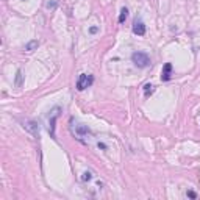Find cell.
<instances>
[{
    "instance_id": "6da1fadb",
    "label": "cell",
    "mask_w": 200,
    "mask_h": 200,
    "mask_svg": "<svg viewBox=\"0 0 200 200\" xmlns=\"http://www.w3.org/2000/svg\"><path fill=\"white\" fill-rule=\"evenodd\" d=\"M131 61L138 66V67H149L150 66V58L147 53L144 52H135L131 55Z\"/></svg>"
},
{
    "instance_id": "7a4b0ae2",
    "label": "cell",
    "mask_w": 200,
    "mask_h": 200,
    "mask_svg": "<svg viewBox=\"0 0 200 200\" xmlns=\"http://www.w3.org/2000/svg\"><path fill=\"white\" fill-rule=\"evenodd\" d=\"M60 111H61V108L55 107L50 111V116H49V133H50V136L53 139H55V124H56V119L60 117Z\"/></svg>"
},
{
    "instance_id": "3957f363",
    "label": "cell",
    "mask_w": 200,
    "mask_h": 200,
    "mask_svg": "<svg viewBox=\"0 0 200 200\" xmlns=\"http://www.w3.org/2000/svg\"><path fill=\"white\" fill-rule=\"evenodd\" d=\"M94 83V77L92 75H88V74H81L77 80V89L78 91H84L86 88H89L91 84Z\"/></svg>"
},
{
    "instance_id": "277c9868",
    "label": "cell",
    "mask_w": 200,
    "mask_h": 200,
    "mask_svg": "<svg viewBox=\"0 0 200 200\" xmlns=\"http://www.w3.org/2000/svg\"><path fill=\"white\" fill-rule=\"evenodd\" d=\"M24 128L27 131H30L35 138H39V125L35 122V121H25L24 122Z\"/></svg>"
},
{
    "instance_id": "5b68a950",
    "label": "cell",
    "mask_w": 200,
    "mask_h": 200,
    "mask_svg": "<svg viewBox=\"0 0 200 200\" xmlns=\"http://www.w3.org/2000/svg\"><path fill=\"white\" fill-rule=\"evenodd\" d=\"M133 33L136 36H144L145 35V25H144V22L135 21V24H133Z\"/></svg>"
},
{
    "instance_id": "8992f818",
    "label": "cell",
    "mask_w": 200,
    "mask_h": 200,
    "mask_svg": "<svg viewBox=\"0 0 200 200\" xmlns=\"http://www.w3.org/2000/svg\"><path fill=\"white\" fill-rule=\"evenodd\" d=\"M89 133H91V130H89L86 125H81V124L75 125V135H77V138H78V139L84 138V136H86V135H89Z\"/></svg>"
},
{
    "instance_id": "52a82bcc",
    "label": "cell",
    "mask_w": 200,
    "mask_h": 200,
    "mask_svg": "<svg viewBox=\"0 0 200 200\" xmlns=\"http://www.w3.org/2000/svg\"><path fill=\"white\" fill-rule=\"evenodd\" d=\"M170 74H172V64L166 63L164 67H163V72H161V80L163 81H169L170 80Z\"/></svg>"
},
{
    "instance_id": "ba28073f",
    "label": "cell",
    "mask_w": 200,
    "mask_h": 200,
    "mask_svg": "<svg viewBox=\"0 0 200 200\" xmlns=\"http://www.w3.org/2000/svg\"><path fill=\"white\" fill-rule=\"evenodd\" d=\"M38 47H39V41L35 39V41H30V42L25 45V50H27V52H35Z\"/></svg>"
},
{
    "instance_id": "9c48e42d",
    "label": "cell",
    "mask_w": 200,
    "mask_h": 200,
    "mask_svg": "<svg viewBox=\"0 0 200 200\" xmlns=\"http://www.w3.org/2000/svg\"><path fill=\"white\" fill-rule=\"evenodd\" d=\"M22 80H24V74H22V70L19 69L17 72H16V88H21L22 86Z\"/></svg>"
},
{
    "instance_id": "30bf717a",
    "label": "cell",
    "mask_w": 200,
    "mask_h": 200,
    "mask_svg": "<svg viewBox=\"0 0 200 200\" xmlns=\"http://www.w3.org/2000/svg\"><path fill=\"white\" fill-rule=\"evenodd\" d=\"M128 17V10L127 8H122L121 10V14H119V24H124Z\"/></svg>"
},
{
    "instance_id": "8fae6325",
    "label": "cell",
    "mask_w": 200,
    "mask_h": 200,
    "mask_svg": "<svg viewBox=\"0 0 200 200\" xmlns=\"http://www.w3.org/2000/svg\"><path fill=\"white\" fill-rule=\"evenodd\" d=\"M153 91H155V86H153V84L147 83V84L144 86V95H145V97H149L150 94H153Z\"/></svg>"
},
{
    "instance_id": "7c38bea8",
    "label": "cell",
    "mask_w": 200,
    "mask_h": 200,
    "mask_svg": "<svg viewBox=\"0 0 200 200\" xmlns=\"http://www.w3.org/2000/svg\"><path fill=\"white\" fill-rule=\"evenodd\" d=\"M56 7H58V2H56V0H50V2H47V3H45V8H47V10H50V11H53Z\"/></svg>"
},
{
    "instance_id": "4fadbf2b",
    "label": "cell",
    "mask_w": 200,
    "mask_h": 200,
    "mask_svg": "<svg viewBox=\"0 0 200 200\" xmlns=\"http://www.w3.org/2000/svg\"><path fill=\"white\" fill-rule=\"evenodd\" d=\"M91 178H92V174L91 172H84L83 174V181H89Z\"/></svg>"
},
{
    "instance_id": "5bb4252c",
    "label": "cell",
    "mask_w": 200,
    "mask_h": 200,
    "mask_svg": "<svg viewBox=\"0 0 200 200\" xmlns=\"http://www.w3.org/2000/svg\"><path fill=\"white\" fill-rule=\"evenodd\" d=\"M97 31H98V27H91V28H89V33H91V35H95Z\"/></svg>"
},
{
    "instance_id": "9a60e30c",
    "label": "cell",
    "mask_w": 200,
    "mask_h": 200,
    "mask_svg": "<svg viewBox=\"0 0 200 200\" xmlns=\"http://www.w3.org/2000/svg\"><path fill=\"white\" fill-rule=\"evenodd\" d=\"M188 197H191V198H195L197 195H195V192H194V191H188Z\"/></svg>"
},
{
    "instance_id": "2e32d148",
    "label": "cell",
    "mask_w": 200,
    "mask_h": 200,
    "mask_svg": "<svg viewBox=\"0 0 200 200\" xmlns=\"http://www.w3.org/2000/svg\"><path fill=\"white\" fill-rule=\"evenodd\" d=\"M98 147H100V149H107V145H105L103 142H98Z\"/></svg>"
}]
</instances>
